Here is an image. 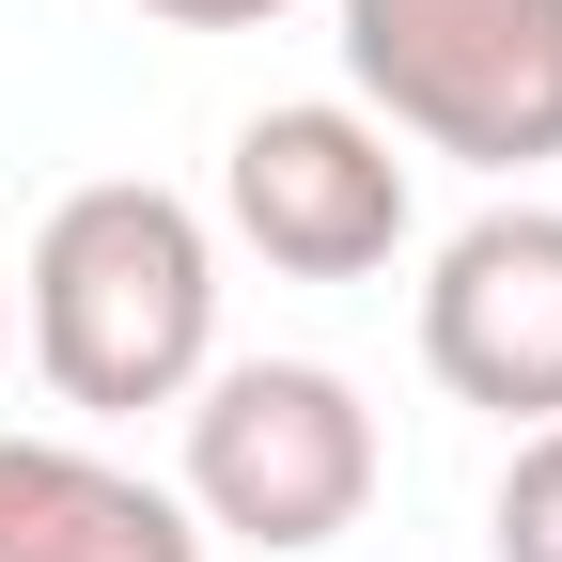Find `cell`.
Masks as SVG:
<instances>
[{
	"label": "cell",
	"instance_id": "obj_3",
	"mask_svg": "<svg viewBox=\"0 0 562 562\" xmlns=\"http://www.w3.org/2000/svg\"><path fill=\"white\" fill-rule=\"evenodd\" d=\"M172 501L203 516V547H266V562L344 547L375 516V406H360V375H328V360H203Z\"/></svg>",
	"mask_w": 562,
	"mask_h": 562
},
{
	"label": "cell",
	"instance_id": "obj_1",
	"mask_svg": "<svg viewBox=\"0 0 562 562\" xmlns=\"http://www.w3.org/2000/svg\"><path fill=\"white\" fill-rule=\"evenodd\" d=\"M16 281H32V375L79 422L188 406L203 360H220V220L188 188H157V172L63 188Z\"/></svg>",
	"mask_w": 562,
	"mask_h": 562
},
{
	"label": "cell",
	"instance_id": "obj_4",
	"mask_svg": "<svg viewBox=\"0 0 562 562\" xmlns=\"http://www.w3.org/2000/svg\"><path fill=\"white\" fill-rule=\"evenodd\" d=\"M220 235L281 281H375L406 250V140L360 94H281L220 140Z\"/></svg>",
	"mask_w": 562,
	"mask_h": 562
},
{
	"label": "cell",
	"instance_id": "obj_8",
	"mask_svg": "<svg viewBox=\"0 0 562 562\" xmlns=\"http://www.w3.org/2000/svg\"><path fill=\"white\" fill-rule=\"evenodd\" d=\"M157 32H266V16H297V0H140Z\"/></svg>",
	"mask_w": 562,
	"mask_h": 562
},
{
	"label": "cell",
	"instance_id": "obj_7",
	"mask_svg": "<svg viewBox=\"0 0 562 562\" xmlns=\"http://www.w3.org/2000/svg\"><path fill=\"white\" fill-rule=\"evenodd\" d=\"M484 547H501V562H562V422H531V438L501 453V501H484Z\"/></svg>",
	"mask_w": 562,
	"mask_h": 562
},
{
	"label": "cell",
	"instance_id": "obj_9",
	"mask_svg": "<svg viewBox=\"0 0 562 562\" xmlns=\"http://www.w3.org/2000/svg\"><path fill=\"white\" fill-rule=\"evenodd\" d=\"M0 360H16V281H0Z\"/></svg>",
	"mask_w": 562,
	"mask_h": 562
},
{
	"label": "cell",
	"instance_id": "obj_5",
	"mask_svg": "<svg viewBox=\"0 0 562 562\" xmlns=\"http://www.w3.org/2000/svg\"><path fill=\"white\" fill-rule=\"evenodd\" d=\"M422 375L484 422H562V203H484L422 266Z\"/></svg>",
	"mask_w": 562,
	"mask_h": 562
},
{
	"label": "cell",
	"instance_id": "obj_2",
	"mask_svg": "<svg viewBox=\"0 0 562 562\" xmlns=\"http://www.w3.org/2000/svg\"><path fill=\"white\" fill-rule=\"evenodd\" d=\"M344 94L453 172H547L562 157V0H328Z\"/></svg>",
	"mask_w": 562,
	"mask_h": 562
},
{
	"label": "cell",
	"instance_id": "obj_6",
	"mask_svg": "<svg viewBox=\"0 0 562 562\" xmlns=\"http://www.w3.org/2000/svg\"><path fill=\"white\" fill-rule=\"evenodd\" d=\"M0 562H203V516L94 438H16L0 422Z\"/></svg>",
	"mask_w": 562,
	"mask_h": 562
}]
</instances>
